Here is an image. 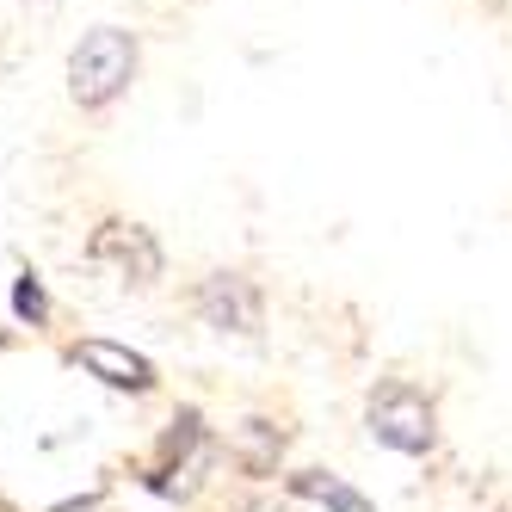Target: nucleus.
Wrapping results in <instances>:
<instances>
[{
    "label": "nucleus",
    "instance_id": "nucleus-1",
    "mask_svg": "<svg viewBox=\"0 0 512 512\" xmlns=\"http://www.w3.org/2000/svg\"><path fill=\"white\" fill-rule=\"evenodd\" d=\"M364 432L395 457H432L438 451V401L408 383V377H383L364 401Z\"/></svg>",
    "mask_w": 512,
    "mask_h": 512
},
{
    "label": "nucleus",
    "instance_id": "nucleus-2",
    "mask_svg": "<svg viewBox=\"0 0 512 512\" xmlns=\"http://www.w3.org/2000/svg\"><path fill=\"white\" fill-rule=\"evenodd\" d=\"M136 75V38L118 25H93L87 38L68 50V93L81 105H112Z\"/></svg>",
    "mask_w": 512,
    "mask_h": 512
},
{
    "label": "nucleus",
    "instance_id": "nucleus-3",
    "mask_svg": "<svg viewBox=\"0 0 512 512\" xmlns=\"http://www.w3.org/2000/svg\"><path fill=\"white\" fill-rule=\"evenodd\" d=\"M87 260L112 272L118 284H155L161 278V241L142 223H99L87 241Z\"/></svg>",
    "mask_w": 512,
    "mask_h": 512
},
{
    "label": "nucleus",
    "instance_id": "nucleus-4",
    "mask_svg": "<svg viewBox=\"0 0 512 512\" xmlns=\"http://www.w3.org/2000/svg\"><path fill=\"white\" fill-rule=\"evenodd\" d=\"M198 315L216 334H260V290L241 272H210L198 290Z\"/></svg>",
    "mask_w": 512,
    "mask_h": 512
},
{
    "label": "nucleus",
    "instance_id": "nucleus-5",
    "mask_svg": "<svg viewBox=\"0 0 512 512\" xmlns=\"http://www.w3.org/2000/svg\"><path fill=\"white\" fill-rule=\"evenodd\" d=\"M75 364L93 371L99 383H112V389H130V395H149L155 389V364L142 358V352H130V346H112V340H81Z\"/></svg>",
    "mask_w": 512,
    "mask_h": 512
},
{
    "label": "nucleus",
    "instance_id": "nucleus-6",
    "mask_svg": "<svg viewBox=\"0 0 512 512\" xmlns=\"http://www.w3.org/2000/svg\"><path fill=\"white\" fill-rule=\"evenodd\" d=\"M204 451H210L204 414H198V408H186V414L167 426V438H161V463L149 469V488H155V494H173V475H179V469H192Z\"/></svg>",
    "mask_w": 512,
    "mask_h": 512
},
{
    "label": "nucleus",
    "instance_id": "nucleus-7",
    "mask_svg": "<svg viewBox=\"0 0 512 512\" xmlns=\"http://www.w3.org/2000/svg\"><path fill=\"white\" fill-rule=\"evenodd\" d=\"M290 494L321 506V512H377L352 482H340V475H327V469H297V475H290Z\"/></svg>",
    "mask_w": 512,
    "mask_h": 512
},
{
    "label": "nucleus",
    "instance_id": "nucleus-8",
    "mask_svg": "<svg viewBox=\"0 0 512 512\" xmlns=\"http://www.w3.org/2000/svg\"><path fill=\"white\" fill-rule=\"evenodd\" d=\"M235 451H241V469H247V475H272V469H278V457H284V432H278V426H266V420H247Z\"/></svg>",
    "mask_w": 512,
    "mask_h": 512
},
{
    "label": "nucleus",
    "instance_id": "nucleus-9",
    "mask_svg": "<svg viewBox=\"0 0 512 512\" xmlns=\"http://www.w3.org/2000/svg\"><path fill=\"white\" fill-rule=\"evenodd\" d=\"M13 309H19V321H44V315H50V303H44V284L31 278V272L13 284Z\"/></svg>",
    "mask_w": 512,
    "mask_h": 512
}]
</instances>
